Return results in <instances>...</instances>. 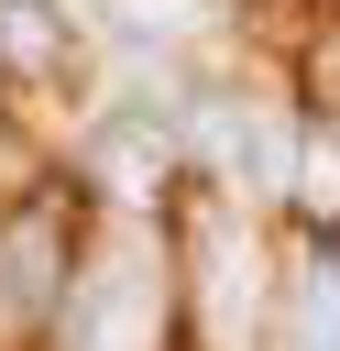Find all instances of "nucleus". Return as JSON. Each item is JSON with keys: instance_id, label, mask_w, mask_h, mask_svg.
<instances>
[{"instance_id": "obj_4", "label": "nucleus", "mask_w": 340, "mask_h": 351, "mask_svg": "<svg viewBox=\"0 0 340 351\" xmlns=\"http://www.w3.org/2000/svg\"><path fill=\"white\" fill-rule=\"evenodd\" d=\"M55 263H66V219H55V208H22V219L0 230V329H33V318H44Z\"/></svg>"}, {"instance_id": "obj_2", "label": "nucleus", "mask_w": 340, "mask_h": 351, "mask_svg": "<svg viewBox=\"0 0 340 351\" xmlns=\"http://www.w3.org/2000/svg\"><path fill=\"white\" fill-rule=\"evenodd\" d=\"M175 154H186V132H175V110H165V99L88 121V176H99V186H121V197L165 186V176H175Z\"/></svg>"}, {"instance_id": "obj_1", "label": "nucleus", "mask_w": 340, "mask_h": 351, "mask_svg": "<svg viewBox=\"0 0 340 351\" xmlns=\"http://www.w3.org/2000/svg\"><path fill=\"white\" fill-rule=\"evenodd\" d=\"M143 329H154V263H143V241H121V252H99V274H77L66 351H143Z\"/></svg>"}, {"instance_id": "obj_5", "label": "nucleus", "mask_w": 340, "mask_h": 351, "mask_svg": "<svg viewBox=\"0 0 340 351\" xmlns=\"http://www.w3.org/2000/svg\"><path fill=\"white\" fill-rule=\"evenodd\" d=\"M77 44V11L66 0H0V66L11 77H55Z\"/></svg>"}, {"instance_id": "obj_7", "label": "nucleus", "mask_w": 340, "mask_h": 351, "mask_svg": "<svg viewBox=\"0 0 340 351\" xmlns=\"http://www.w3.org/2000/svg\"><path fill=\"white\" fill-rule=\"evenodd\" d=\"M285 197H307L318 219H340V143H296V186Z\"/></svg>"}, {"instance_id": "obj_6", "label": "nucleus", "mask_w": 340, "mask_h": 351, "mask_svg": "<svg viewBox=\"0 0 340 351\" xmlns=\"http://www.w3.org/2000/svg\"><path fill=\"white\" fill-rule=\"evenodd\" d=\"M296 351H340V263L296 274Z\"/></svg>"}, {"instance_id": "obj_3", "label": "nucleus", "mask_w": 340, "mask_h": 351, "mask_svg": "<svg viewBox=\"0 0 340 351\" xmlns=\"http://www.w3.org/2000/svg\"><path fill=\"white\" fill-rule=\"evenodd\" d=\"M197 143H208V165H219L241 197H285V186H296V132H285L274 110H208Z\"/></svg>"}]
</instances>
